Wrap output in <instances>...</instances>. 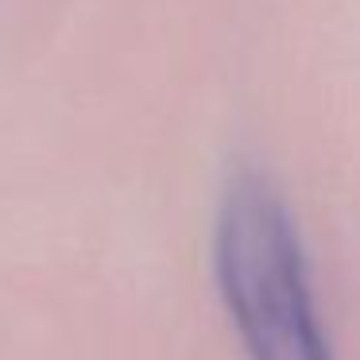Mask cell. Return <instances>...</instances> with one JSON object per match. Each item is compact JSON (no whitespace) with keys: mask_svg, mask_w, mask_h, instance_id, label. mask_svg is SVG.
I'll list each match as a JSON object with an SVG mask.
<instances>
[{"mask_svg":"<svg viewBox=\"0 0 360 360\" xmlns=\"http://www.w3.org/2000/svg\"><path fill=\"white\" fill-rule=\"evenodd\" d=\"M213 267L248 360H333L302 236L267 179L240 174L225 190Z\"/></svg>","mask_w":360,"mask_h":360,"instance_id":"1","label":"cell"}]
</instances>
